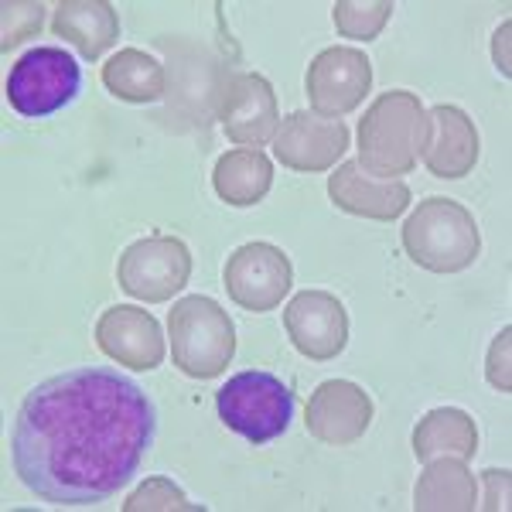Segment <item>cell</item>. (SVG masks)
<instances>
[{
	"instance_id": "obj_12",
	"label": "cell",
	"mask_w": 512,
	"mask_h": 512,
	"mask_svg": "<svg viewBox=\"0 0 512 512\" xmlns=\"http://www.w3.org/2000/svg\"><path fill=\"white\" fill-rule=\"evenodd\" d=\"M219 120L233 144L260 151L280 127L274 86L263 76H253V72L229 76L226 89H222Z\"/></svg>"
},
{
	"instance_id": "obj_20",
	"label": "cell",
	"mask_w": 512,
	"mask_h": 512,
	"mask_svg": "<svg viewBox=\"0 0 512 512\" xmlns=\"http://www.w3.org/2000/svg\"><path fill=\"white\" fill-rule=\"evenodd\" d=\"M103 86L123 103H154L164 96V69L154 55L123 48L103 65Z\"/></svg>"
},
{
	"instance_id": "obj_19",
	"label": "cell",
	"mask_w": 512,
	"mask_h": 512,
	"mask_svg": "<svg viewBox=\"0 0 512 512\" xmlns=\"http://www.w3.org/2000/svg\"><path fill=\"white\" fill-rule=\"evenodd\" d=\"M475 451H478V431L465 410H454V407L431 410L414 431V454L420 461H431L437 454L465 461Z\"/></svg>"
},
{
	"instance_id": "obj_5",
	"label": "cell",
	"mask_w": 512,
	"mask_h": 512,
	"mask_svg": "<svg viewBox=\"0 0 512 512\" xmlns=\"http://www.w3.org/2000/svg\"><path fill=\"white\" fill-rule=\"evenodd\" d=\"M216 410L229 431L246 437L253 448H263V444L277 441L291 427L294 393L274 373L246 369L216 393Z\"/></svg>"
},
{
	"instance_id": "obj_11",
	"label": "cell",
	"mask_w": 512,
	"mask_h": 512,
	"mask_svg": "<svg viewBox=\"0 0 512 512\" xmlns=\"http://www.w3.org/2000/svg\"><path fill=\"white\" fill-rule=\"evenodd\" d=\"M284 328L294 349L311 362H328L349 345V311L328 291H301L284 308Z\"/></svg>"
},
{
	"instance_id": "obj_8",
	"label": "cell",
	"mask_w": 512,
	"mask_h": 512,
	"mask_svg": "<svg viewBox=\"0 0 512 512\" xmlns=\"http://www.w3.org/2000/svg\"><path fill=\"white\" fill-rule=\"evenodd\" d=\"M229 297L243 311H274L294 284V267L274 243H246L226 260L222 270Z\"/></svg>"
},
{
	"instance_id": "obj_21",
	"label": "cell",
	"mask_w": 512,
	"mask_h": 512,
	"mask_svg": "<svg viewBox=\"0 0 512 512\" xmlns=\"http://www.w3.org/2000/svg\"><path fill=\"white\" fill-rule=\"evenodd\" d=\"M414 499L417 509H475V478L461 458H431Z\"/></svg>"
},
{
	"instance_id": "obj_16",
	"label": "cell",
	"mask_w": 512,
	"mask_h": 512,
	"mask_svg": "<svg viewBox=\"0 0 512 512\" xmlns=\"http://www.w3.org/2000/svg\"><path fill=\"white\" fill-rule=\"evenodd\" d=\"M420 158L437 178H465L478 161V130L458 106H434Z\"/></svg>"
},
{
	"instance_id": "obj_14",
	"label": "cell",
	"mask_w": 512,
	"mask_h": 512,
	"mask_svg": "<svg viewBox=\"0 0 512 512\" xmlns=\"http://www.w3.org/2000/svg\"><path fill=\"white\" fill-rule=\"evenodd\" d=\"M96 345L120 366H130L137 373H151L164 362V335L154 315L117 304L106 308L96 321Z\"/></svg>"
},
{
	"instance_id": "obj_1",
	"label": "cell",
	"mask_w": 512,
	"mask_h": 512,
	"mask_svg": "<svg viewBox=\"0 0 512 512\" xmlns=\"http://www.w3.org/2000/svg\"><path fill=\"white\" fill-rule=\"evenodd\" d=\"M158 437V410L117 369L79 366L24 396L11 454L21 485L65 509L113 499Z\"/></svg>"
},
{
	"instance_id": "obj_4",
	"label": "cell",
	"mask_w": 512,
	"mask_h": 512,
	"mask_svg": "<svg viewBox=\"0 0 512 512\" xmlns=\"http://www.w3.org/2000/svg\"><path fill=\"white\" fill-rule=\"evenodd\" d=\"M171 359L185 376L216 379L226 373L236 352V328L229 311H222L212 297H181L168 315Z\"/></svg>"
},
{
	"instance_id": "obj_2",
	"label": "cell",
	"mask_w": 512,
	"mask_h": 512,
	"mask_svg": "<svg viewBox=\"0 0 512 512\" xmlns=\"http://www.w3.org/2000/svg\"><path fill=\"white\" fill-rule=\"evenodd\" d=\"M427 110L417 93L390 89L359 120V164L376 178L410 175L420 161Z\"/></svg>"
},
{
	"instance_id": "obj_15",
	"label": "cell",
	"mask_w": 512,
	"mask_h": 512,
	"mask_svg": "<svg viewBox=\"0 0 512 512\" xmlns=\"http://www.w3.org/2000/svg\"><path fill=\"white\" fill-rule=\"evenodd\" d=\"M328 195L342 212L376 222H393L410 205V188L400 178H376L359 161L338 164V171L328 178Z\"/></svg>"
},
{
	"instance_id": "obj_3",
	"label": "cell",
	"mask_w": 512,
	"mask_h": 512,
	"mask_svg": "<svg viewBox=\"0 0 512 512\" xmlns=\"http://www.w3.org/2000/svg\"><path fill=\"white\" fill-rule=\"evenodd\" d=\"M403 250L410 260L434 274L468 270L482 253V233L472 212L454 198H424L403 226Z\"/></svg>"
},
{
	"instance_id": "obj_6",
	"label": "cell",
	"mask_w": 512,
	"mask_h": 512,
	"mask_svg": "<svg viewBox=\"0 0 512 512\" xmlns=\"http://www.w3.org/2000/svg\"><path fill=\"white\" fill-rule=\"evenodd\" d=\"M82 65L59 45H38L14 62L7 76V103L24 120H45L76 103Z\"/></svg>"
},
{
	"instance_id": "obj_7",
	"label": "cell",
	"mask_w": 512,
	"mask_h": 512,
	"mask_svg": "<svg viewBox=\"0 0 512 512\" xmlns=\"http://www.w3.org/2000/svg\"><path fill=\"white\" fill-rule=\"evenodd\" d=\"M192 277V253L175 236H147L123 250L117 263L120 287L137 301H171Z\"/></svg>"
},
{
	"instance_id": "obj_10",
	"label": "cell",
	"mask_w": 512,
	"mask_h": 512,
	"mask_svg": "<svg viewBox=\"0 0 512 512\" xmlns=\"http://www.w3.org/2000/svg\"><path fill=\"white\" fill-rule=\"evenodd\" d=\"M345 151H349V127L342 120L318 117L311 110H297L284 117L274 134L277 161L291 171H304V175L328 171L342 161Z\"/></svg>"
},
{
	"instance_id": "obj_17",
	"label": "cell",
	"mask_w": 512,
	"mask_h": 512,
	"mask_svg": "<svg viewBox=\"0 0 512 512\" xmlns=\"http://www.w3.org/2000/svg\"><path fill=\"white\" fill-rule=\"evenodd\" d=\"M52 31L79 48L82 59L96 62L120 38V21L106 0H65L55 7Z\"/></svg>"
},
{
	"instance_id": "obj_18",
	"label": "cell",
	"mask_w": 512,
	"mask_h": 512,
	"mask_svg": "<svg viewBox=\"0 0 512 512\" xmlns=\"http://www.w3.org/2000/svg\"><path fill=\"white\" fill-rule=\"evenodd\" d=\"M212 185H216V195L226 205L246 209V205H256L267 198L270 185H274V164L267 161L263 151L236 147V151H229L219 158Z\"/></svg>"
},
{
	"instance_id": "obj_9",
	"label": "cell",
	"mask_w": 512,
	"mask_h": 512,
	"mask_svg": "<svg viewBox=\"0 0 512 512\" xmlns=\"http://www.w3.org/2000/svg\"><path fill=\"white\" fill-rule=\"evenodd\" d=\"M373 86V62L366 52L349 45H335L315 55L308 65V99L318 117H342L366 99Z\"/></svg>"
},
{
	"instance_id": "obj_13",
	"label": "cell",
	"mask_w": 512,
	"mask_h": 512,
	"mask_svg": "<svg viewBox=\"0 0 512 512\" xmlns=\"http://www.w3.org/2000/svg\"><path fill=\"white\" fill-rule=\"evenodd\" d=\"M369 424H373V400L349 379H328L311 393L304 427L321 444L349 448L369 431Z\"/></svg>"
},
{
	"instance_id": "obj_22",
	"label": "cell",
	"mask_w": 512,
	"mask_h": 512,
	"mask_svg": "<svg viewBox=\"0 0 512 512\" xmlns=\"http://www.w3.org/2000/svg\"><path fill=\"white\" fill-rule=\"evenodd\" d=\"M390 14V0H342V4H335V28L345 38L373 41L383 31V24L390 21Z\"/></svg>"
}]
</instances>
